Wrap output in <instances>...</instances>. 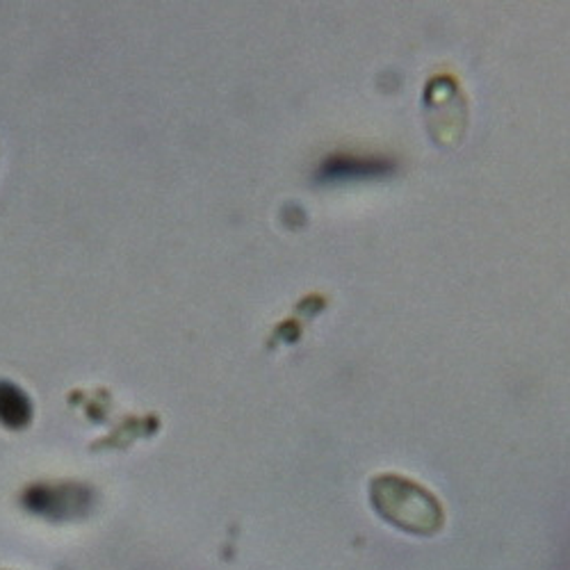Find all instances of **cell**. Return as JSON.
<instances>
[{
    "label": "cell",
    "instance_id": "cell-1",
    "mask_svg": "<svg viewBox=\"0 0 570 570\" xmlns=\"http://www.w3.org/2000/svg\"><path fill=\"white\" fill-rule=\"evenodd\" d=\"M370 504L379 518L409 537L430 539L445 528L441 500L402 474H376L370 482Z\"/></svg>",
    "mask_w": 570,
    "mask_h": 570
},
{
    "label": "cell",
    "instance_id": "cell-2",
    "mask_svg": "<svg viewBox=\"0 0 570 570\" xmlns=\"http://www.w3.org/2000/svg\"><path fill=\"white\" fill-rule=\"evenodd\" d=\"M0 570H14V568H0Z\"/></svg>",
    "mask_w": 570,
    "mask_h": 570
}]
</instances>
